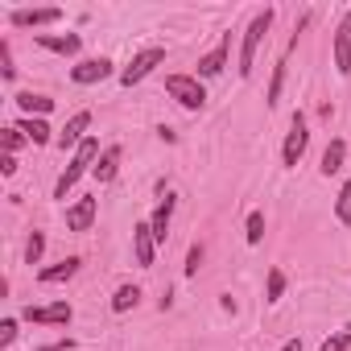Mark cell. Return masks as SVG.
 Instances as JSON below:
<instances>
[{
    "instance_id": "obj_32",
    "label": "cell",
    "mask_w": 351,
    "mask_h": 351,
    "mask_svg": "<svg viewBox=\"0 0 351 351\" xmlns=\"http://www.w3.org/2000/svg\"><path fill=\"white\" fill-rule=\"evenodd\" d=\"M0 173H5V178H13V173H17V157H0Z\"/></svg>"
},
{
    "instance_id": "obj_15",
    "label": "cell",
    "mask_w": 351,
    "mask_h": 351,
    "mask_svg": "<svg viewBox=\"0 0 351 351\" xmlns=\"http://www.w3.org/2000/svg\"><path fill=\"white\" fill-rule=\"evenodd\" d=\"M173 207H178V199H173L169 191L157 199V207H153V215H149V228H153V236H157V244H165L169 240V223H173Z\"/></svg>"
},
{
    "instance_id": "obj_21",
    "label": "cell",
    "mask_w": 351,
    "mask_h": 351,
    "mask_svg": "<svg viewBox=\"0 0 351 351\" xmlns=\"http://www.w3.org/2000/svg\"><path fill=\"white\" fill-rule=\"evenodd\" d=\"M141 302V285H132V281H124L116 293H112V314H128L132 306Z\"/></svg>"
},
{
    "instance_id": "obj_9",
    "label": "cell",
    "mask_w": 351,
    "mask_h": 351,
    "mask_svg": "<svg viewBox=\"0 0 351 351\" xmlns=\"http://www.w3.org/2000/svg\"><path fill=\"white\" fill-rule=\"evenodd\" d=\"M228 58H232V34H223L215 50L199 54V71H195V75H199V79H219V75L228 71Z\"/></svg>"
},
{
    "instance_id": "obj_18",
    "label": "cell",
    "mask_w": 351,
    "mask_h": 351,
    "mask_svg": "<svg viewBox=\"0 0 351 351\" xmlns=\"http://www.w3.org/2000/svg\"><path fill=\"white\" fill-rule=\"evenodd\" d=\"M116 169H120V145H104V153H99V161H95V169H91V178H95L99 186H108V182L116 178Z\"/></svg>"
},
{
    "instance_id": "obj_27",
    "label": "cell",
    "mask_w": 351,
    "mask_h": 351,
    "mask_svg": "<svg viewBox=\"0 0 351 351\" xmlns=\"http://www.w3.org/2000/svg\"><path fill=\"white\" fill-rule=\"evenodd\" d=\"M46 256V232H29V244H25V265H42Z\"/></svg>"
},
{
    "instance_id": "obj_12",
    "label": "cell",
    "mask_w": 351,
    "mask_h": 351,
    "mask_svg": "<svg viewBox=\"0 0 351 351\" xmlns=\"http://www.w3.org/2000/svg\"><path fill=\"white\" fill-rule=\"evenodd\" d=\"M87 128H91V112L83 108V112H75V116H71V120H66V124L58 128V141H54V145H58L62 153H66V149L75 153V149H79V145L87 141Z\"/></svg>"
},
{
    "instance_id": "obj_7",
    "label": "cell",
    "mask_w": 351,
    "mask_h": 351,
    "mask_svg": "<svg viewBox=\"0 0 351 351\" xmlns=\"http://www.w3.org/2000/svg\"><path fill=\"white\" fill-rule=\"evenodd\" d=\"M21 318H25V322H34V326H66V322L75 318V306H71V302H46V306H25V310H21Z\"/></svg>"
},
{
    "instance_id": "obj_6",
    "label": "cell",
    "mask_w": 351,
    "mask_h": 351,
    "mask_svg": "<svg viewBox=\"0 0 351 351\" xmlns=\"http://www.w3.org/2000/svg\"><path fill=\"white\" fill-rule=\"evenodd\" d=\"M112 75L120 79L116 62L104 58V54H99V58H79V62L71 66V83H75V87H95V83H104V79H112Z\"/></svg>"
},
{
    "instance_id": "obj_17",
    "label": "cell",
    "mask_w": 351,
    "mask_h": 351,
    "mask_svg": "<svg viewBox=\"0 0 351 351\" xmlns=\"http://www.w3.org/2000/svg\"><path fill=\"white\" fill-rule=\"evenodd\" d=\"M79 269H83V256H66V261H58V265L38 269V281H42V285H62V281H71Z\"/></svg>"
},
{
    "instance_id": "obj_24",
    "label": "cell",
    "mask_w": 351,
    "mask_h": 351,
    "mask_svg": "<svg viewBox=\"0 0 351 351\" xmlns=\"http://www.w3.org/2000/svg\"><path fill=\"white\" fill-rule=\"evenodd\" d=\"M335 219H339L343 228H351V178H343V186H339V195H335Z\"/></svg>"
},
{
    "instance_id": "obj_10",
    "label": "cell",
    "mask_w": 351,
    "mask_h": 351,
    "mask_svg": "<svg viewBox=\"0 0 351 351\" xmlns=\"http://www.w3.org/2000/svg\"><path fill=\"white\" fill-rule=\"evenodd\" d=\"M157 236H153V228H149V219H141V223H132V256H136V265L141 269H153V261H157Z\"/></svg>"
},
{
    "instance_id": "obj_23",
    "label": "cell",
    "mask_w": 351,
    "mask_h": 351,
    "mask_svg": "<svg viewBox=\"0 0 351 351\" xmlns=\"http://www.w3.org/2000/svg\"><path fill=\"white\" fill-rule=\"evenodd\" d=\"M281 87H285V54L277 58L273 79H269V91H265V104H269V108H277V104H281Z\"/></svg>"
},
{
    "instance_id": "obj_1",
    "label": "cell",
    "mask_w": 351,
    "mask_h": 351,
    "mask_svg": "<svg viewBox=\"0 0 351 351\" xmlns=\"http://www.w3.org/2000/svg\"><path fill=\"white\" fill-rule=\"evenodd\" d=\"M99 153H104V149H99V141H95V136H87V141H83V145L71 153L66 169L58 173V182H54V199H66V195L79 186V178H83V173H91V169H95Z\"/></svg>"
},
{
    "instance_id": "obj_11",
    "label": "cell",
    "mask_w": 351,
    "mask_h": 351,
    "mask_svg": "<svg viewBox=\"0 0 351 351\" xmlns=\"http://www.w3.org/2000/svg\"><path fill=\"white\" fill-rule=\"evenodd\" d=\"M330 54H335V71L347 79L351 75V9L339 17V25H335V46H330Z\"/></svg>"
},
{
    "instance_id": "obj_31",
    "label": "cell",
    "mask_w": 351,
    "mask_h": 351,
    "mask_svg": "<svg viewBox=\"0 0 351 351\" xmlns=\"http://www.w3.org/2000/svg\"><path fill=\"white\" fill-rule=\"evenodd\" d=\"M199 265H203V248H199V244H191V252H186V277H195V273H199Z\"/></svg>"
},
{
    "instance_id": "obj_22",
    "label": "cell",
    "mask_w": 351,
    "mask_h": 351,
    "mask_svg": "<svg viewBox=\"0 0 351 351\" xmlns=\"http://www.w3.org/2000/svg\"><path fill=\"white\" fill-rule=\"evenodd\" d=\"M285 285H289V281H285V269H269V277H265V302L277 306V302L285 298Z\"/></svg>"
},
{
    "instance_id": "obj_28",
    "label": "cell",
    "mask_w": 351,
    "mask_h": 351,
    "mask_svg": "<svg viewBox=\"0 0 351 351\" xmlns=\"http://www.w3.org/2000/svg\"><path fill=\"white\" fill-rule=\"evenodd\" d=\"M351 347V330L343 326V330H330L322 343H318V351H347Z\"/></svg>"
},
{
    "instance_id": "obj_5",
    "label": "cell",
    "mask_w": 351,
    "mask_h": 351,
    "mask_svg": "<svg viewBox=\"0 0 351 351\" xmlns=\"http://www.w3.org/2000/svg\"><path fill=\"white\" fill-rule=\"evenodd\" d=\"M306 149H310V124H306L302 112H293V116H289L285 145H281V165H285V169H298V161L306 157Z\"/></svg>"
},
{
    "instance_id": "obj_14",
    "label": "cell",
    "mask_w": 351,
    "mask_h": 351,
    "mask_svg": "<svg viewBox=\"0 0 351 351\" xmlns=\"http://www.w3.org/2000/svg\"><path fill=\"white\" fill-rule=\"evenodd\" d=\"M95 215H99V199H75L66 207V232H91Z\"/></svg>"
},
{
    "instance_id": "obj_3",
    "label": "cell",
    "mask_w": 351,
    "mask_h": 351,
    "mask_svg": "<svg viewBox=\"0 0 351 351\" xmlns=\"http://www.w3.org/2000/svg\"><path fill=\"white\" fill-rule=\"evenodd\" d=\"M165 95L186 108V112H203L207 108V87L199 75H165Z\"/></svg>"
},
{
    "instance_id": "obj_26",
    "label": "cell",
    "mask_w": 351,
    "mask_h": 351,
    "mask_svg": "<svg viewBox=\"0 0 351 351\" xmlns=\"http://www.w3.org/2000/svg\"><path fill=\"white\" fill-rule=\"evenodd\" d=\"M0 145H5V153H9V157H17V149H21V145H29V136H25L17 124H9V128H0Z\"/></svg>"
},
{
    "instance_id": "obj_8",
    "label": "cell",
    "mask_w": 351,
    "mask_h": 351,
    "mask_svg": "<svg viewBox=\"0 0 351 351\" xmlns=\"http://www.w3.org/2000/svg\"><path fill=\"white\" fill-rule=\"evenodd\" d=\"M58 21H62V9H58V5L13 9V13H9V25H13V29H46V25H58Z\"/></svg>"
},
{
    "instance_id": "obj_4",
    "label": "cell",
    "mask_w": 351,
    "mask_h": 351,
    "mask_svg": "<svg viewBox=\"0 0 351 351\" xmlns=\"http://www.w3.org/2000/svg\"><path fill=\"white\" fill-rule=\"evenodd\" d=\"M161 62H165V46H145V50H136V54L128 58V66H120V87L145 83Z\"/></svg>"
},
{
    "instance_id": "obj_16",
    "label": "cell",
    "mask_w": 351,
    "mask_h": 351,
    "mask_svg": "<svg viewBox=\"0 0 351 351\" xmlns=\"http://www.w3.org/2000/svg\"><path fill=\"white\" fill-rule=\"evenodd\" d=\"M17 128H21V132L29 136V145H38V149L58 141V132H54V128L42 120V116H17Z\"/></svg>"
},
{
    "instance_id": "obj_33",
    "label": "cell",
    "mask_w": 351,
    "mask_h": 351,
    "mask_svg": "<svg viewBox=\"0 0 351 351\" xmlns=\"http://www.w3.org/2000/svg\"><path fill=\"white\" fill-rule=\"evenodd\" d=\"M42 351H75V339H58V343H46Z\"/></svg>"
},
{
    "instance_id": "obj_25",
    "label": "cell",
    "mask_w": 351,
    "mask_h": 351,
    "mask_svg": "<svg viewBox=\"0 0 351 351\" xmlns=\"http://www.w3.org/2000/svg\"><path fill=\"white\" fill-rule=\"evenodd\" d=\"M244 240H248L252 248L265 240V211H248V219H244Z\"/></svg>"
},
{
    "instance_id": "obj_19",
    "label": "cell",
    "mask_w": 351,
    "mask_h": 351,
    "mask_svg": "<svg viewBox=\"0 0 351 351\" xmlns=\"http://www.w3.org/2000/svg\"><path fill=\"white\" fill-rule=\"evenodd\" d=\"M13 104H17V112H21V116H42V120H46V116L54 112V99H50V95H42V91H21Z\"/></svg>"
},
{
    "instance_id": "obj_29",
    "label": "cell",
    "mask_w": 351,
    "mask_h": 351,
    "mask_svg": "<svg viewBox=\"0 0 351 351\" xmlns=\"http://www.w3.org/2000/svg\"><path fill=\"white\" fill-rule=\"evenodd\" d=\"M0 79H5V83L17 79V62H13V46L9 42H0Z\"/></svg>"
},
{
    "instance_id": "obj_13",
    "label": "cell",
    "mask_w": 351,
    "mask_h": 351,
    "mask_svg": "<svg viewBox=\"0 0 351 351\" xmlns=\"http://www.w3.org/2000/svg\"><path fill=\"white\" fill-rule=\"evenodd\" d=\"M34 46L50 50V54H62V58H79L83 38L79 34H34Z\"/></svg>"
},
{
    "instance_id": "obj_2",
    "label": "cell",
    "mask_w": 351,
    "mask_h": 351,
    "mask_svg": "<svg viewBox=\"0 0 351 351\" xmlns=\"http://www.w3.org/2000/svg\"><path fill=\"white\" fill-rule=\"evenodd\" d=\"M273 17H277V9L273 5H265L252 21H248V29H244V42H240V58H236V71H240V79H248L252 75V66H256V50H261V42L269 38V29H273Z\"/></svg>"
},
{
    "instance_id": "obj_34",
    "label": "cell",
    "mask_w": 351,
    "mask_h": 351,
    "mask_svg": "<svg viewBox=\"0 0 351 351\" xmlns=\"http://www.w3.org/2000/svg\"><path fill=\"white\" fill-rule=\"evenodd\" d=\"M281 351H302V339H285V347Z\"/></svg>"
},
{
    "instance_id": "obj_30",
    "label": "cell",
    "mask_w": 351,
    "mask_h": 351,
    "mask_svg": "<svg viewBox=\"0 0 351 351\" xmlns=\"http://www.w3.org/2000/svg\"><path fill=\"white\" fill-rule=\"evenodd\" d=\"M17 343V318H0V347Z\"/></svg>"
},
{
    "instance_id": "obj_20",
    "label": "cell",
    "mask_w": 351,
    "mask_h": 351,
    "mask_svg": "<svg viewBox=\"0 0 351 351\" xmlns=\"http://www.w3.org/2000/svg\"><path fill=\"white\" fill-rule=\"evenodd\" d=\"M343 161H347V141L335 136V141L322 149V165H318V173H322V178H335V173L343 169Z\"/></svg>"
}]
</instances>
